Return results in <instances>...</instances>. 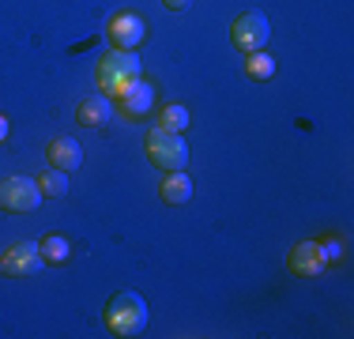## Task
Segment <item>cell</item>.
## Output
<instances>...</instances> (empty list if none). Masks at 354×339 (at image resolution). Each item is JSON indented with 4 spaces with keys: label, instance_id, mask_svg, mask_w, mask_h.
<instances>
[{
    "label": "cell",
    "instance_id": "obj_17",
    "mask_svg": "<svg viewBox=\"0 0 354 339\" xmlns=\"http://www.w3.org/2000/svg\"><path fill=\"white\" fill-rule=\"evenodd\" d=\"M320 249H324V260H328V264L343 257V245H339V237H320Z\"/></svg>",
    "mask_w": 354,
    "mask_h": 339
},
{
    "label": "cell",
    "instance_id": "obj_20",
    "mask_svg": "<svg viewBox=\"0 0 354 339\" xmlns=\"http://www.w3.org/2000/svg\"><path fill=\"white\" fill-rule=\"evenodd\" d=\"M0 275H4V257H0Z\"/></svg>",
    "mask_w": 354,
    "mask_h": 339
},
{
    "label": "cell",
    "instance_id": "obj_13",
    "mask_svg": "<svg viewBox=\"0 0 354 339\" xmlns=\"http://www.w3.org/2000/svg\"><path fill=\"white\" fill-rule=\"evenodd\" d=\"M38 249H41V260H46V264H64V260L72 257V241H68L64 234H49V237H41Z\"/></svg>",
    "mask_w": 354,
    "mask_h": 339
},
{
    "label": "cell",
    "instance_id": "obj_9",
    "mask_svg": "<svg viewBox=\"0 0 354 339\" xmlns=\"http://www.w3.org/2000/svg\"><path fill=\"white\" fill-rule=\"evenodd\" d=\"M75 121L87 125V129H102V125L113 121V98H106L102 91L80 98V106H75Z\"/></svg>",
    "mask_w": 354,
    "mask_h": 339
},
{
    "label": "cell",
    "instance_id": "obj_2",
    "mask_svg": "<svg viewBox=\"0 0 354 339\" xmlns=\"http://www.w3.org/2000/svg\"><path fill=\"white\" fill-rule=\"evenodd\" d=\"M106 324L113 336H140L147 328V302L136 291H121L113 294L106 305Z\"/></svg>",
    "mask_w": 354,
    "mask_h": 339
},
{
    "label": "cell",
    "instance_id": "obj_3",
    "mask_svg": "<svg viewBox=\"0 0 354 339\" xmlns=\"http://www.w3.org/2000/svg\"><path fill=\"white\" fill-rule=\"evenodd\" d=\"M147 158L158 170H185L189 166V143L181 132H166V129H151L147 132Z\"/></svg>",
    "mask_w": 354,
    "mask_h": 339
},
{
    "label": "cell",
    "instance_id": "obj_5",
    "mask_svg": "<svg viewBox=\"0 0 354 339\" xmlns=\"http://www.w3.org/2000/svg\"><path fill=\"white\" fill-rule=\"evenodd\" d=\"M38 203H41V189L35 177H8V181H0V211L27 215Z\"/></svg>",
    "mask_w": 354,
    "mask_h": 339
},
{
    "label": "cell",
    "instance_id": "obj_4",
    "mask_svg": "<svg viewBox=\"0 0 354 339\" xmlns=\"http://www.w3.org/2000/svg\"><path fill=\"white\" fill-rule=\"evenodd\" d=\"M230 42H234V49H241V53L264 49L268 42H272V23H268V15L264 12H241L238 19H234V27H230Z\"/></svg>",
    "mask_w": 354,
    "mask_h": 339
},
{
    "label": "cell",
    "instance_id": "obj_18",
    "mask_svg": "<svg viewBox=\"0 0 354 339\" xmlns=\"http://www.w3.org/2000/svg\"><path fill=\"white\" fill-rule=\"evenodd\" d=\"M162 4H166V8H170V12H185V8H189V4H192V0H162Z\"/></svg>",
    "mask_w": 354,
    "mask_h": 339
},
{
    "label": "cell",
    "instance_id": "obj_6",
    "mask_svg": "<svg viewBox=\"0 0 354 339\" xmlns=\"http://www.w3.org/2000/svg\"><path fill=\"white\" fill-rule=\"evenodd\" d=\"M143 38H147V23L136 12H117L109 19V42H113V49H136Z\"/></svg>",
    "mask_w": 354,
    "mask_h": 339
},
{
    "label": "cell",
    "instance_id": "obj_11",
    "mask_svg": "<svg viewBox=\"0 0 354 339\" xmlns=\"http://www.w3.org/2000/svg\"><path fill=\"white\" fill-rule=\"evenodd\" d=\"M151 102H155V87H151L147 80H136L129 91L121 95V113L132 117V121H140V117L151 113Z\"/></svg>",
    "mask_w": 354,
    "mask_h": 339
},
{
    "label": "cell",
    "instance_id": "obj_10",
    "mask_svg": "<svg viewBox=\"0 0 354 339\" xmlns=\"http://www.w3.org/2000/svg\"><path fill=\"white\" fill-rule=\"evenodd\" d=\"M46 158H49V166H53V170L72 174V170L83 163V147L72 140V136H57V140L46 147Z\"/></svg>",
    "mask_w": 354,
    "mask_h": 339
},
{
    "label": "cell",
    "instance_id": "obj_14",
    "mask_svg": "<svg viewBox=\"0 0 354 339\" xmlns=\"http://www.w3.org/2000/svg\"><path fill=\"white\" fill-rule=\"evenodd\" d=\"M35 181H38L41 196H53V200H61L64 192H68V174H64V170H53V166H49L41 177H35Z\"/></svg>",
    "mask_w": 354,
    "mask_h": 339
},
{
    "label": "cell",
    "instance_id": "obj_1",
    "mask_svg": "<svg viewBox=\"0 0 354 339\" xmlns=\"http://www.w3.org/2000/svg\"><path fill=\"white\" fill-rule=\"evenodd\" d=\"M136 80H143V75H140V57L132 49H113L98 64V91L106 98H121Z\"/></svg>",
    "mask_w": 354,
    "mask_h": 339
},
{
    "label": "cell",
    "instance_id": "obj_12",
    "mask_svg": "<svg viewBox=\"0 0 354 339\" xmlns=\"http://www.w3.org/2000/svg\"><path fill=\"white\" fill-rule=\"evenodd\" d=\"M162 200L166 203H189L192 200V177L185 170H170L162 181Z\"/></svg>",
    "mask_w": 354,
    "mask_h": 339
},
{
    "label": "cell",
    "instance_id": "obj_19",
    "mask_svg": "<svg viewBox=\"0 0 354 339\" xmlns=\"http://www.w3.org/2000/svg\"><path fill=\"white\" fill-rule=\"evenodd\" d=\"M4 140H8V117L0 113V143H4Z\"/></svg>",
    "mask_w": 354,
    "mask_h": 339
},
{
    "label": "cell",
    "instance_id": "obj_7",
    "mask_svg": "<svg viewBox=\"0 0 354 339\" xmlns=\"http://www.w3.org/2000/svg\"><path fill=\"white\" fill-rule=\"evenodd\" d=\"M41 268H46V260H41L38 241H15L4 253V275H35Z\"/></svg>",
    "mask_w": 354,
    "mask_h": 339
},
{
    "label": "cell",
    "instance_id": "obj_16",
    "mask_svg": "<svg viewBox=\"0 0 354 339\" xmlns=\"http://www.w3.org/2000/svg\"><path fill=\"white\" fill-rule=\"evenodd\" d=\"M245 72L252 75V80H272L275 75V57H268L264 49H257V53L245 57Z\"/></svg>",
    "mask_w": 354,
    "mask_h": 339
},
{
    "label": "cell",
    "instance_id": "obj_15",
    "mask_svg": "<svg viewBox=\"0 0 354 339\" xmlns=\"http://www.w3.org/2000/svg\"><path fill=\"white\" fill-rule=\"evenodd\" d=\"M155 129H166V132H185V129H189V109H185V106H177V102H174V106H166L162 113H158V125H155Z\"/></svg>",
    "mask_w": 354,
    "mask_h": 339
},
{
    "label": "cell",
    "instance_id": "obj_8",
    "mask_svg": "<svg viewBox=\"0 0 354 339\" xmlns=\"http://www.w3.org/2000/svg\"><path fill=\"white\" fill-rule=\"evenodd\" d=\"M286 264H290L294 275H320L328 268V260H324L320 241H298L290 249V257H286Z\"/></svg>",
    "mask_w": 354,
    "mask_h": 339
}]
</instances>
